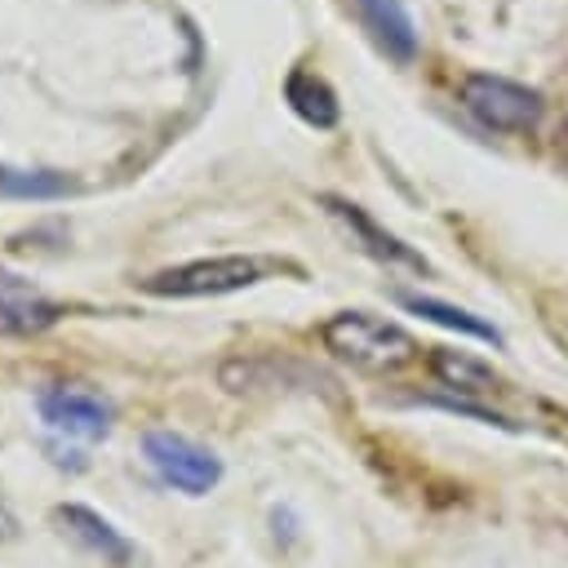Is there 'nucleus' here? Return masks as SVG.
Instances as JSON below:
<instances>
[{
  "label": "nucleus",
  "instance_id": "f257e3e1",
  "mask_svg": "<svg viewBox=\"0 0 568 568\" xmlns=\"http://www.w3.org/2000/svg\"><path fill=\"white\" fill-rule=\"evenodd\" d=\"M320 337H324V351H333L359 373H399L422 355L408 328L373 311H337L333 320H324Z\"/></svg>",
  "mask_w": 568,
  "mask_h": 568
},
{
  "label": "nucleus",
  "instance_id": "f03ea898",
  "mask_svg": "<svg viewBox=\"0 0 568 568\" xmlns=\"http://www.w3.org/2000/svg\"><path fill=\"white\" fill-rule=\"evenodd\" d=\"M271 271H284L275 257H253V253H226V257H195L169 271H155L142 280V293L155 297H217V293H240Z\"/></svg>",
  "mask_w": 568,
  "mask_h": 568
},
{
  "label": "nucleus",
  "instance_id": "7ed1b4c3",
  "mask_svg": "<svg viewBox=\"0 0 568 568\" xmlns=\"http://www.w3.org/2000/svg\"><path fill=\"white\" fill-rule=\"evenodd\" d=\"M142 457L151 462V470L169 488H178L186 497H204L222 484V457L209 444H200L182 430H164V426L146 430L142 435Z\"/></svg>",
  "mask_w": 568,
  "mask_h": 568
},
{
  "label": "nucleus",
  "instance_id": "20e7f679",
  "mask_svg": "<svg viewBox=\"0 0 568 568\" xmlns=\"http://www.w3.org/2000/svg\"><path fill=\"white\" fill-rule=\"evenodd\" d=\"M462 106L497 133H524L541 120V98L506 75H488V71H470L462 80Z\"/></svg>",
  "mask_w": 568,
  "mask_h": 568
},
{
  "label": "nucleus",
  "instance_id": "39448f33",
  "mask_svg": "<svg viewBox=\"0 0 568 568\" xmlns=\"http://www.w3.org/2000/svg\"><path fill=\"white\" fill-rule=\"evenodd\" d=\"M36 413H40V422H44L53 435L84 439V444L106 439L111 426H115V408H111L106 395H98V390H89V386H67V382L44 386V390L36 395Z\"/></svg>",
  "mask_w": 568,
  "mask_h": 568
},
{
  "label": "nucleus",
  "instance_id": "423d86ee",
  "mask_svg": "<svg viewBox=\"0 0 568 568\" xmlns=\"http://www.w3.org/2000/svg\"><path fill=\"white\" fill-rule=\"evenodd\" d=\"M53 524H58V532H62L67 541H75L80 550H89V555H98V559H106V564H115V568H124V564L133 559L129 537H124L106 515H98V510H89V506H80V501L53 506Z\"/></svg>",
  "mask_w": 568,
  "mask_h": 568
},
{
  "label": "nucleus",
  "instance_id": "0eeeda50",
  "mask_svg": "<svg viewBox=\"0 0 568 568\" xmlns=\"http://www.w3.org/2000/svg\"><path fill=\"white\" fill-rule=\"evenodd\" d=\"M364 27L377 36V44L395 58V62H413L417 53V27L404 9V0H355Z\"/></svg>",
  "mask_w": 568,
  "mask_h": 568
},
{
  "label": "nucleus",
  "instance_id": "6e6552de",
  "mask_svg": "<svg viewBox=\"0 0 568 568\" xmlns=\"http://www.w3.org/2000/svg\"><path fill=\"white\" fill-rule=\"evenodd\" d=\"M324 204H328V213H333V217H342V222H346V226L359 235V244H364L373 257H382V262H395V266H413V271H426V257H417L408 244H399L390 231H382V226H377V222H373V217H368L359 204H346V200H333V195H328Z\"/></svg>",
  "mask_w": 568,
  "mask_h": 568
},
{
  "label": "nucleus",
  "instance_id": "1a4fd4ad",
  "mask_svg": "<svg viewBox=\"0 0 568 568\" xmlns=\"http://www.w3.org/2000/svg\"><path fill=\"white\" fill-rule=\"evenodd\" d=\"M284 102L315 129H333L337 124V93L306 67H293L284 80Z\"/></svg>",
  "mask_w": 568,
  "mask_h": 568
},
{
  "label": "nucleus",
  "instance_id": "9d476101",
  "mask_svg": "<svg viewBox=\"0 0 568 568\" xmlns=\"http://www.w3.org/2000/svg\"><path fill=\"white\" fill-rule=\"evenodd\" d=\"M430 368H435V377H439L444 386H457V390H470V395L501 390V377H497L484 359H475V355H466V351H444V346H435V351H430Z\"/></svg>",
  "mask_w": 568,
  "mask_h": 568
},
{
  "label": "nucleus",
  "instance_id": "9b49d317",
  "mask_svg": "<svg viewBox=\"0 0 568 568\" xmlns=\"http://www.w3.org/2000/svg\"><path fill=\"white\" fill-rule=\"evenodd\" d=\"M399 302H404L413 315H422V320H435V324H444V328H453V333H466V337H479V342L501 346V333H497L488 320H479V315H470V311H462V306H453V302H439V297H426V293H404Z\"/></svg>",
  "mask_w": 568,
  "mask_h": 568
},
{
  "label": "nucleus",
  "instance_id": "f8f14e48",
  "mask_svg": "<svg viewBox=\"0 0 568 568\" xmlns=\"http://www.w3.org/2000/svg\"><path fill=\"white\" fill-rule=\"evenodd\" d=\"M58 315H62V306H53V302H44V297H36V293H22V288H9V293L0 297V333L27 337V333L49 328Z\"/></svg>",
  "mask_w": 568,
  "mask_h": 568
},
{
  "label": "nucleus",
  "instance_id": "ddd939ff",
  "mask_svg": "<svg viewBox=\"0 0 568 568\" xmlns=\"http://www.w3.org/2000/svg\"><path fill=\"white\" fill-rule=\"evenodd\" d=\"M75 191V182L58 169H13V164H0V195H13V200H58Z\"/></svg>",
  "mask_w": 568,
  "mask_h": 568
},
{
  "label": "nucleus",
  "instance_id": "4468645a",
  "mask_svg": "<svg viewBox=\"0 0 568 568\" xmlns=\"http://www.w3.org/2000/svg\"><path fill=\"white\" fill-rule=\"evenodd\" d=\"M559 151H564V160H568V129H564V142H559Z\"/></svg>",
  "mask_w": 568,
  "mask_h": 568
}]
</instances>
